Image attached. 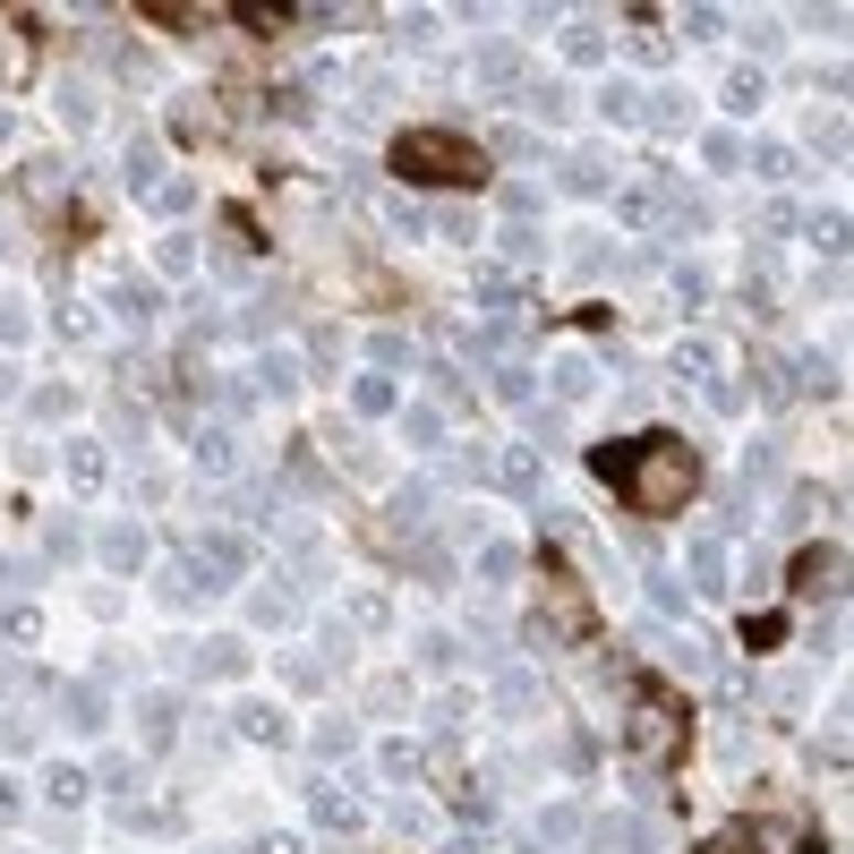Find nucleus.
Here are the masks:
<instances>
[{"label": "nucleus", "instance_id": "obj_1", "mask_svg": "<svg viewBox=\"0 0 854 854\" xmlns=\"http://www.w3.org/2000/svg\"><path fill=\"white\" fill-rule=\"evenodd\" d=\"M590 470L625 495L641 522L684 513L692 488H701V461H692L684 436H607V445H590Z\"/></svg>", "mask_w": 854, "mask_h": 854}, {"label": "nucleus", "instance_id": "obj_2", "mask_svg": "<svg viewBox=\"0 0 854 854\" xmlns=\"http://www.w3.org/2000/svg\"><path fill=\"white\" fill-rule=\"evenodd\" d=\"M394 171L419 180V189H453V180H479L488 171V146L461 129H402L394 137Z\"/></svg>", "mask_w": 854, "mask_h": 854}, {"label": "nucleus", "instance_id": "obj_3", "mask_svg": "<svg viewBox=\"0 0 854 854\" xmlns=\"http://www.w3.org/2000/svg\"><path fill=\"white\" fill-rule=\"evenodd\" d=\"M632 752L641 760H675L684 752V701L658 684V675H632Z\"/></svg>", "mask_w": 854, "mask_h": 854}, {"label": "nucleus", "instance_id": "obj_4", "mask_svg": "<svg viewBox=\"0 0 854 854\" xmlns=\"http://www.w3.org/2000/svg\"><path fill=\"white\" fill-rule=\"evenodd\" d=\"M488 488H504V495H538V488H547V470H538V445H504V453L488 461Z\"/></svg>", "mask_w": 854, "mask_h": 854}, {"label": "nucleus", "instance_id": "obj_5", "mask_svg": "<svg viewBox=\"0 0 854 854\" xmlns=\"http://www.w3.org/2000/svg\"><path fill=\"white\" fill-rule=\"evenodd\" d=\"M684 573H692V590H701V598H726V590H735V581H726V538H692Z\"/></svg>", "mask_w": 854, "mask_h": 854}, {"label": "nucleus", "instance_id": "obj_6", "mask_svg": "<svg viewBox=\"0 0 854 854\" xmlns=\"http://www.w3.org/2000/svg\"><path fill=\"white\" fill-rule=\"evenodd\" d=\"M479 308H488V317H522V308H530L522 274H504V265H479Z\"/></svg>", "mask_w": 854, "mask_h": 854}, {"label": "nucleus", "instance_id": "obj_7", "mask_svg": "<svg viewBox=\"0 0 854 854\" xmlns=\"http://www.w3.org/2000/svg\"><path fill=\"white\" fill-rule=\"evenodd\" d=\"M137 735H146V752H163L171 735H180V701H171V692H146V701H137Z\"/></svg>", "mask_w": 854, "mask_h": 854}, {"label": "nucleus", "instance_id": "obj_8", "mask_svg": "<svg viewBox=\"0 0 854 854\" xmlns=\"http://www.w3.org/2000/svg\"><path fill=\"white\" fill-rule=\"evenodd\" d=\"M794 598H821V590H837V547H803L794 556V581H787Z\"/></svg>", "mask_w": 854, "mask_h": 854}, {"label": "nucleus", "instance_id": "obj_9", "mask_svg": "<svg viewBox=\"0 0 854 854\" xmlns=\"http://www.w3.org/2000/svg\"><path fill=\"white\" fill-rule=\"evenodd\" d=\"M231 718H239V735H248V744H291V718H282L274 701H239Z\"/></svg>", "mask_w": 854, "mask_h": 854}, {"label": "nucleus", "instance_id": "obj_10", "mask_svg": "<svg viewBox=\"0 0 854 854\" xmlns=\"http://www.w3.org/2000/svg\"><path fill=\"white\" fill-rule=\"evenodd\" d=\"M61 718L77 726V735H103V726H111L103 718V684H61Z\"/></svg>", "mask_w": 854, "mask_h": 854}, {"label": "nucleus", "instance_id": "obj_11", "mask_svg": "<svg viewBox=\"0 0 854 854\" xmlns=\"http://www.w3.org/2000/svg\"><path fill=\"white\" fill-rule=\"evenodd\" d=\"M479 86H488V95H513V86H530L522 52H513V43H495V52H479Z\"/></svg>", "mask_w": 854, "mask_h": 854}, {"label": "nucleus", "instance_id": "obj_12", "mask_svg": "<svg viewBox=\"0 0 854 854\" xmlns=\"http://www.w3.org/2000/svg\"><path fill=\"white\" fill-rule=\"evenodd\" d=\"M111 308H120V325H154V317H163V291H154V282H111Z\"/></svg>", "mask_w": 854, "mask_h": 854}, {"label": "nucleus", "instance_id": "obj_13", "mask_svg": "<svg viewBox=\"0 0 854 854\" xmlns=\"http://www.w3.org/2000/svg\"><path fill=\"white\" fill-rule=\"evenodd\" d=\"M146 556H154V547H146V530H137V522H111V530H103V564H111V573H137Z\"/></svg>", "mask_w": 854, "mask_h": 854}, {"label": "nucleus", "instance_id": "obj_14", "mask_svg": "<svg viewBox=\"0 0 854 854\" xmlns=\"http://www.w3.org/2000/svg\"><path fill=\"white\" fill-rule=\"evenodd\" d=\"M718 367H726V351L709 342V333H692V342H675V376H701V385H718Z\"/></svg>", "mask_w": 854, "mask_h": 854}, {"label": "nucleus", "instance_id": "obj_15", "mask_svg": "<svg viewBox=\"0 0 854 854\" xmlns=\"http://www.w3.org/2000/svg\"><path fill=\"white\" fill-rule=\"evenodd\" d=\"M198 470H214V479L239 470V436H231V427H198Z\"/></svg>", "mask_w": 854, "mask_h": 854}, {"label": "nucleus", "instance_id": "obj_16", "mask_svg": "<svg viewBox=\"0 0 854 854\" xmlns=\"http://www.w3.org/2000/svg\"><path fill=\"white\" fill-rule=\"evenodd\" d=\"M61 470H68V488H77V495H95V488H103V445H86V436H77V445L61 453Z\"/></svg>", "mask_w": 854, "mask_h": 854}, {"label": "nucleus", "instance_id": "obj_17", "mask_svg": "<svg viewBox=\"0 0 854 854\" xmlns=\"http://www.w3.org/2000/svg\"><path fill=\"white\" fill-rule=\"evenodd\" d=\"M189 666H198V675H214V684H223V675H239V666H248V650H239V641H205V650H189Z\"/></svg>", "mask_w": 854, "mask_h": 854}, {"label": "nucleus", "instance_id": "obj_18", "mask_svg": "<svg viewBox=\"0 0 854 854\" xmlns=\"http://www.w3.org/2000/svg\"><path fill=\"white\" fill-rule=\"evenodd\" d=\"M522 95H530V111H538V120H573V86H556V77H530Z\"/></svg>", "mask_w": 854, "mask_h": 854}, {"label": "nucleus", "instance_id": "obj_19", "mask_svg": "<svg viewBox=\"0 0 854 854\" xmlns=\"http://www.w3.org/2000/svg\"><path fill=\"white\" fill-rule=\"evenodd\" d=\"M43 641V616L34 607H0V650H34Z\"/></svg>", "mask_w": 854, "mask_h": 854}, {"label": "nucleus", "instance_id": "obj_20", "mask_svg": "<svg viewBox=\"0 0 854 854\" xmlns=\"http://www.w3.org/2000/svg\"><path fill=\"white\" fill-rule=\"evenodd\" d=\"M308 803H317V821H325V829H360V803H351L342 787H308Z\"/></svg>", "mask_w": 854, "mask_h": 854}, {"label": "nucleus", "instance_id": "obj_21", "mask_svg": "<svg viewBox=\"0 0 854 854\" xmlns=\"http://www.w3.org/2000/svg\"><path fill=\"white\" fill-rule=\"evenodd\" d=\"M129 189H146V198L163 189V154H154V137H137V146H129Z\"/></svg>", "mask_w": 854, "mask_h": 854}, {"label": "nucleus", "instance_id": "obj_22", "mask_svg": "<svg viewBox=\"0 0 854 854\" xmlns=\"http://www.w3.org/2000/svg\"><path fill=\"white\" fill-rule=\"evenodd\" d=\"M564 189H573V198H598V189H607V154H573V163H564Z\"/></svg>", "mask_w": 854, "mask_h": 854}, {"label": "nucleus", "instance_id": "obj_23", "mask_svg": "<svg viewBox=\"0 0 854 854\" xmlns=\"http://www.w3.org/2000/svg\"><path fill=\"white\" fill-rule=\"evenodd\" d=\"M538 257H547V239H538L530 223H513V231H504V274H522V265H538Z\"/></svg>", "mask_w": 854, "mask_h": 854}, {"label": "nucleus", "instance_id": "obj_24", "mask_svg": "<svg viewBox=\"0 0 854 854\" xmlns=\"http://www.w3.org/2000/svg\"><path fill=\"white\" fill-rule=\"evenodd\" d=\"M154 265H163V274H189V265H198V239H189V231H163V239H154Z\"/></svg>", "mask_w": 854, "mask_h": 854}, {"label": "nucleus", "instance_id": "obj_25", "mask_svg": "<svg viewBox=\"0 0 854 854\" xmlns=\"http://www.w3.org/2000/svg\"><path fill=\"white\" fill-rule=\"evenodd\" d=\"M351 402H360V419H385V410H394V376H360Z\"/></svg>", "mask_w": 854, "mask_h": 854}, {"label": "nucleus", "instance_id": "obj_26", "mask_svg": "<svg viewBox=\"0 0 854 854\" xmlns=\"http://www.w3.org/2000/svg\"><path fill=\"white\" fill-rule=\"evenodd\" d=\"M402 445H445V419H436L427 402H410V410H402Z\"/></svg>", "mask_w": 854, "mask_h": 854}, {"label": "nucleus", "instance_id": "obj_27", "mask_svg": "<svg viewBox=\"0 0 854 854\" xmlns=\"http://www.w3.org/2000/svg\"><path fill=\"white\" fill-rule=\"evenodd\" d=\"M564 837H581V812H573V803L538 812V837H530V846H564Z\"/></svg>", "mask_w": 854, "mask_h": 854}, {"label": "nucleus", "instance_id": "obj_28", "mask_svg": "<svg viewBox=\"0 0 854 854\" xmlns=\"http://www.w3.org/2000/svg\"><path fill=\"white\" fill-rule=\"evenodd\" d=\"M641 120H650V129H692V103L684 95H650V103H641Z\"/></svg>", "mask_w": 854, "mask_h": 854}, {"label": "nucleus", "instance_id": "obj_29", "mask_svg": "<svg viewBox=\"0 0 854 854\" xmlns=\"http://www.w3.org/2000/svg\"><path fill=\"white\" fill-rule=\"evenodd\" d=\"M760 95H769L760 68H735V77H726V111H760Z\"/></svg>", "mask_w": 854, "mask_h": 854}, {"label": "nucleus", "instance_id": "obj_30", "mask_svg": "<svg viewBox=\"0 0 854 854\" xmlns=\"http://www.w3.org/2000/svg\"><path fill=\"white\" fill-rule=\"evenodd\" d=\"M598 111H607V120L625 129V120H641V95H632L625 77H607V95H598Z\"/></svg>", "mask_w": 854, "mask_h": 854}, {"label": "nucleus", "instance_id": "obj_31", "mask_svg": "<svg viewBox=\"0 0 854 854\" xmlns=\"http://www.w3.org/2000/svg\"><path fill=\"white\" fill-rule=\"evenodd\" d=\"M769 479H778V445L760 436L752 453H744V495H752V488H769Z\"/></svg>", "mask_w": 854, "mask_h": 854}, {"label": "nucleus", "instance_id": "obj_32", "mask_svg": "<svg viewBox=\"0 0 854 854\" xmlns=\"http://www.w3.org/2000/svg\"><path fill=\"white\" fill-rule=\"evenodd\" d=\"M479 573H488V581H513V573H522V547L488 538V547H479Z\"/></svg>", "mask_w": 854, "mask_h": 854}, {"label": "nucleus", "instance_id": "obj_33", "mask_svg": "<svg viewBox=\"0 0 854 854\" xmlns=\"http://www.w3.org/2000/svg\"><path fill=\"white\" fill-rule=\"evenodd\" d=\"M410 650H419V666H436V675H445V666L461 658V641H453V632H419Z\"/></svg>", "mask_w": 854, "mask_h": 854}, {"label": "nucleus", "instance_id": "obj_34", "mask_svg": "<svg viewBox=\"0 0 854 854\" xmlns=\"http://www.w3.org/2000/svg\"><path fill=\"white\" fill-rule=\"evenodd\" d=\"M744 163H752L760 180H794V146H752Z\"/></svg>", "mask_w": 854, "mask_h": 854}, {"label": "nucleus", "instance_id": "obj_35", "mask_svg": "<svg viewBox=\"0 0 854 854\" xmlns=\"http://www.w3.org/2000/svg\"><path fill=\"white\" fill-rule=\"evenodd\" d=\"M590 385H598V367H590V360H556V394H564V402H581Z\"/></svg>", "mask_w": 854, "mask_h": 854}, {"label": "nucleus", "instance_id": "obj_36", "mask_svg": "<svg viewBox=\"0 0 854 854\" xmlns=\"http://www.w3.org/2000/svg\"><path fill=\"white\" fill-rule=\"evenodd\" d=\"M787 641V616H744V650H778Z\"/></svg>", "mask_w": 854, "mask_h": 854}, {"label": "nucleus", "instance_id": "obj_37", "mask_svg": "<svg viewBox=\"0 0 854 854\" xmlns=\"http://www.w3.org/2000/svg\"><path fill=\"white\" fill-rule=\"evenodd\" d=\"M701 154H709V171H744V137H701Z\"/></svg>", "mask_w": 854, "mask_h": 854}, {"label": "nucleus", "instance_id": "obj_38", "mask_svg": "<svg viewBox=\"0 0 854 854\" xmlns=\"http://www.w3.org/2000/svg\"><path fill=\"white\" fill-rule=\"evenodd\" d=\"M257 385H265V394H291V385H299V360H282V351H274V360H257Z\"/></svg>", "mask_w": 854, "mask_h": 854}, {"label": "nucleus", "instance_id": "obj_39", "mask_svg": "<svg viewBox=\"0 0 854 854\" xmlns=\"http://www.w3.org/2000/svg\"><path fill=\"white\" fill-rule=\"evenodd\" d=\"M317 752H342V760H351V752H360V726H351V718H342V726H317Z\"/></svg>", "mask_w": 854, "mask_h": 854}, {"label": "nucleus", "instance_id": "obj_40", "mask_svg": "<svg viewBox=\"0 0 854 854\" xmlns=\"http://www.w3.org/2000/svg\"><path fill=\"white\" fill-rule=\"evenodd\" d=\"M564 52L590 68V61H607V34H598V26H573V34H564Z\"/></svg>", "mask_w": 854, "mask_h": 854}, {"label": "nucleus", "instance_id": "obj_41", "mask_svg": "<svg viewBox=\"0 0 854 854\" xmlns=\"http://www.w3.org/2000/svg\"><path fill=\"white\" fill-rule=\"evenodd\" d=\"M495 154H504V163H538V137L530 129H495Z\"/></svg>", "mask_w": 854, "mask_h": 854}, {"label": "nucleus", "instance_id": "obj_42", "mask_svg": "<svg viewBox=\"0 0 854 854\" xmlns=\"http://www.w3.org/2000/svg\"><path fill=\"white\" fill-rule=\"evenodd\" d=\"M495 701H504V709H538V675H504Z\"/></svg>", "mask_w": 854, "mask_h": 854}, {"label": "nucleus", "instance_id": "obj_43", "mask_svg": "<svg viewBox=\"0 0 854 854\" xmlns=\"http://www.w3.org/2000/svg\"><path fill=\"white\" fill-rule=\"evenodd\" d=\"M95 787V778H86V769H52V778H43V794H52V803H77V794Z\"/></svg>", "mask_w": 854, "mask_h": 854}, {"label": "nucleus", "instance_id": "obj_44", "mask_svg": "<svg viewBox=\"0 0 854 854\" xmlns=\"http://www.w3.org/2000/svg\"><path fill=\"white\" fill-rule=\"evenodd\" d=\"M632 26H641V34H632V52H641V61H666V52H675V43L658 34V18H632Z\"/></svg>", "mask_w": 854, "mask_h": 854}, {"label": "nucleus", "instance_id": "obj_45", "mask_svg": "<svg viewBox=\"0 0 854 854\" xmlns=\"http://www.w3.org/2000/svg\"><path fill=\"white\" fill-rule=\"evenodd\" d=\"M752 376H760V394H769V402H787V394H794V376H787V360H760Z\"/></svg>", "mask_w": 854, "mask_h": 854}, {"label": "nucleus", "instance_id": "obj_46", "mask_svg": "<svg viewBox=\"0 0 854 854\" xmlns=\"http://www.w3.org/2000/svg\"><path fill=\"white\" fill-rule=\"evenodd\" d=\"M189 205H198V189H189V180H163V189H154V214H189Z\"/></svg>", "mask_w": 854, "mask_h": 854}, {"label": "nucleus", "instance_id": "obj_47", "mask_svg": "<svg viewBox=\"0 0 854 854\" xmlns=\"http://www.w3.org/2000/svg\"><path fill=\"white\" fill-rule=\"evenodd\" d=\"M419 581H427V590H445V581H453V564H445V547H419Z\"/></svg>", "mask_w": 854, "mask_h": 854}, {"label": "nucleus", "instance_id": "obj_48", "mask_svg": "<svg viewBox=\"0 0 854 854\" xmlns=\"http://www.w3.org/2000/svg\"><path fill=\"white\" fill-rule=\"evenodd\" d=\"M812 239H821L829 257H837V248H846V214H812Z\"/></svg>", "mask_w": 854, "mask_h": 854}, {"label": "nucleus", "instance_id": "obj_49", "mask_svg": "<svg viewBox=\"0 0 854 854\" xmlns=\"http://www.w3.org/2000/svg\"><path fill=\"white\" fill-rule=\"evenodd\" d=\"M495 394H504V402H530V367L504 360V367H495Z\"/></svg>", "mask_w": 854, "mask_h": 854}, {"label": "nucleus", "instance_id": "obj_50", "mask_svg": "<svg viewBox=\"0 0 854 854\" xmlns=\"http://www.w3.org/2000/svg\"><path fill=\"white\" fill-rule=\"evenodd\" d=\"M376 760H385V778H410V769H419V744H385Z\"/></svg>", "mask_w": 854, "mask_h": 854}, {"label": "nucleus", "instance_id": "obj_51", "mask_svg": "<svg viewBox=\"0 0 854 854\" xmlns=\"http://www.w3.org/2000/svg\"><path fill=\"white\" fill-rule=\"evenodd\" d=\"M701 854H760V837H752V829H726V837H709Z\"/></svg>", "mask_w": 854, "mask_h": 854}, {"label": "nucleus", "instance_id": "obj_52", "mask_svg": "<svg viewBox=\"0 0 854 854\" xmlns=\"http://www.w3.org/2000/svg\"><path fill=\"white\" fill-rule=\"evenodd\" d=\"M9 342H26V317H18L9 299H0V351H9Z\"/></svg>", "mask_w": 854, "mask_h": 854}, {"label": "nucleus", "instance_id": "obj_53", "mask_svg": "<svg viewBox=\"0 0 854 854\" xmlns=\"http://www.w3.org/2000/svg\"><path fill=\"white\" fill-rule=\"evenodd\" d=\"M248 854H299V837H257Z\"/></svg>", "mask_w": 854, "mask_h": 854}, {"label": "nucleus", "instance_id": "obj_54", "mask_svg": "<svg viewBox=\"0 0 854 854\" xmlns=\"http://www.w3.org/2000/svg\"><path fill=\"white\" fill-rule=\"evenodd\" d=\"M18 821V787H9V778H0V829Z\"/></svg>", "mask_w": 854, "mask_h": 854}, {"label": "nucleus", "instance_id": "obj_55", "mask_svg": "<svg viewBox=\"0 0 854 854\" xmlns=\"http://www.w3.org/2000/svg\"><path fill=\"white\" fill-rule=\"evenodd\" d=\"M9 394H18V367H9V360H0V402H9Z\"/></svg>", "mask_w": 854, "mask_h": 854}, {"label": "nucleus", "instance_id": "obj_56", "mask_svg": "<svg viewBox=\"0 0 854 854\" xmlns=\"http://www.w3.org/2000/svg\"><path fill=\"white\" fill-rule=\"evenodd\" d=\"M445 854H479V837H453V846H445Z\"/></svg>", "mask_w": 854, "mask_h": 854}, {"label": "nucleus", "instance_id": "obj_57", "mask_svg": "<svg viewBox=\"0 0 854 854\" xmlns=\"http://www.w3.org/2000/svg\"><path fill=\"white\" fill-rule=\"evenodd\" d=\"M0 137H9V120H0Z\"/></svg>", "mask_w": 854, "mask_h": 854}]
</instances>
